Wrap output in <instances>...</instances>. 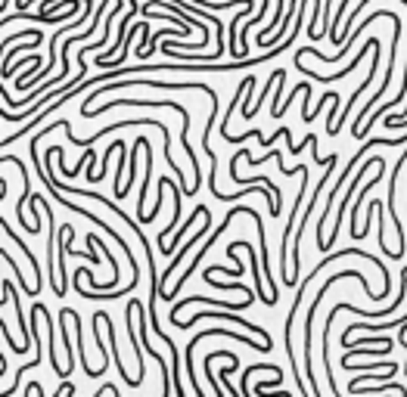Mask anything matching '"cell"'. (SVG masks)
<instances>
[{
    "instance_id": "1",
    "label": "cell",
    "mask_w": 407,
    "mask_h": 397,
    "mask_svg": "<svg viewBox=\"0 0 407 397\" xmlns=\"http://www.w3.org/2000/svg\"><path fill=\"white\" fill-rule=\"evenodd\" d=\"M317 16H320V0H314V12H311V22H308V37L317 41Z\"/></svg>"
},
{
    "instance_id": "2",
    "label": "cell",
    "mask_w": 407,
    "mask_h": 397,
    "mask_svg": "<svg viewBox=\"0 0 407 397\" xmlns=\"http://www.w3.org/2000/svg\"><path fill=\"white\" fill-rule=\"evenodd\" d=\"M401 345H404V348H407V341H404V339H401Z\"/></svg>"
}]
</instances>
